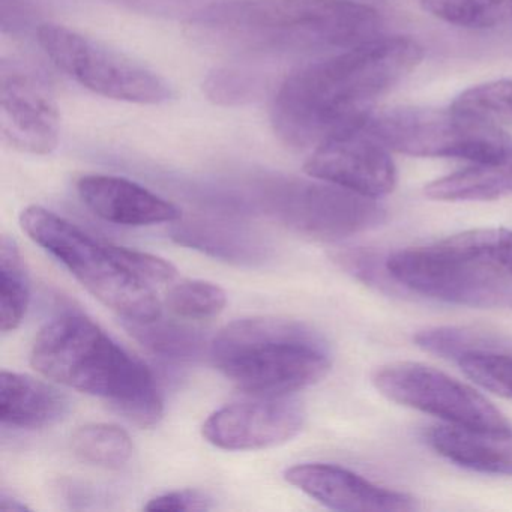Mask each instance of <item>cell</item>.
<instances>
[{
  "label": "cell",
  "instance_id": "6da1fadb",
  "mask_svg": "<svg viewBox=\"0 0 512 512\" xmlns=\"http://www.w3.org/2000/svg\"><path fill=\"white\" fill-rule=\"evenodd\" d=\"M424 58L418 41L379 37L293 71L272 100L275 133L287 145L316 148L332 134L359 127L377 98Z\"/></svg>",
  "mask_w": 512,
  "mask_h": 512
},
{
  "label": "cell",
  "instance_id": "7a4b0ae2",
  "mask_svg": "<svg viewBox=\"0 0 512 512\" xmlns=\"http://www.w3.org/2000/svg\"><path fill=\"white\" fill-rule=\"evenodd\" d=\"M31 364L53 382L103 398L140 427H152L163 416L148 367L82 314H62L47 323L32 344Z\"/></svg>",
  "mask_w": 512,
  "mask_h": 512
},
{
  "label": "cell",
  "instance_id": "3957f363",
  "mask_svg": "<svg viewBox=\"0 0 512 512\" xmlns=\"http://www.w3.org/2000/svg\"><path fill=\"white\" fill-rule=\"evenodd\" d=\"M215 367L245 394L280 398L320 382L331 370L325 338L283 317L227 325L209 346Z\"/></svg>",
  "mask_w": 512,
  "mask_h": 512
},
{
  "label": "cell",
  "instance_id": "277c9868",
  "mask_svg": "<svg viewBox=\"0 0 512 512\" xmlns=\"http://www.w3.org/2000/svg\"><path fill=\"white\" fill-rule=\"evenodd\" d=\"M212 28L307 49L349 50L380 37L377 10L353 0H230L200 16Z\"/></svg>",
  "mask_w": 512,
  "mask_h": 512
},
{
  "label": "cell",
  "instance_id": "5b68a950",
  "mask_svg": "<svg viewBox=\"0 0 512 512\" xmlns=\"http://www.w3.org/2000/svg\"><path fill=\"white\" fill-rule=\"evenodd\" d=\"M20 224L35 244L58 259L94 298L125 322H146L161 316L157 287L128 268L119 245L95 239L41 206L26 208Z\"/></svg>",
  "mask_w": 512,
  "mask_h": 512
},
{
  "label": "cell",
  "instance_id": "8992f818",
  "mask_svg": "<svg viewBox=\"0 0 512 512\" xmlns=\"http://www.w3.org/2000/svg\"><path fill=\"white\" fill-rule=\"evenodd\" d=\"M365 130L388 151L475 164L512 160V137L496 122L449 110L398 107L368 116Z\"/></svg>",
  "mask_w": 512,
  "mask_h": 512
},
{
  "label": "cell",
  "instance_id": "52a82bcc",
  "mask_svg": "<svg viewBox=\"0 0 512 512\" xmlns=\"http://www.w3.org/2000/svg\"><path fill=\"white\" fill-rule=\"evenodd\" d=\"M388 274L418 295L470 308L512 307V278L448 241L407 248L385 260Z\"/></svg>",
  "mask_w": 512,
  "mask_h": 512
},
{
  "label": "cell",
  "instance_id": "ba28073f",
  "mask_svg": "<svg viewBox=\"0 0 512 512\" xmlns=\"http://www.w3.org/2000/svg\"><path fill=\"white\" fill-rule=\"evenodd\" d=\"M37 41L58 70L92 94L143 106L172 98V89L163 77L67 26L41 25Z\"/></svg>",
  "mask_w": 512,
  "mask_h": 512
},
{
  "label": "cell",
  "instance_id": "9c48e42d",
  "mask_svg": "<svg viewBox=\"0 0 512 512\" xmlns=\"http://www.w3.org/2000/svg\"><path fill=\"white\" fill-rule=\"evenodd\" d=\"M263 203L269 214L293 232L322 241L376 229L386 218L376 199L329 182H284L271 187Z\"/></svg>",
  "mask_w": 512,
  "mask_h": 512
},
{
  "label": "cell",
  "instance_id": "30bf717a",
  "mask_svg": "<svg viewBox=\"0 0 512 512\" xmlns=\"http://www.w3.org/2000/svg\"><path fill=\"white\" fill-rule=\"evenodd\" d=\"M373 383L388 400L463 427L509 430L511 424L484 395L448 374L419 362H394L374 373Z\"/></svg>",
  "mask_w": 512,
  "mask_h": 512
},
{
  "label": "cell",
  "instance_id": "8fae6325",
  "mask_svg": "<svg viewBox=\"0 0 512 512\" xmlns=\"http://www.w3.org/2000/svg\"><path fill=\"white\" fill-rule=\"evenodd\" d=\"M364 124L332 134L319 143L305 161V173L371 199L391 193L397 185L394 161Z\"/></svg>",
  "mask_w": 512,
  "mask_h": 512
},
{
  "label": "cell",
  "instance_id": "7c38bea8",
  "mask_svg": "<svg viewBox=\"0 0 512 512\" xmlns=\"http://www.w3.org/2000/svg\"><path fill=\"white\" fill-rule=\"evenodd\" d=\"M0 133L23 154L50 155L61 139V113L46 83L31 71L2 64Z\"/></svg>",
  "mask_w": 512,
  "mask_h": 512
},
{
  "label": "cell",
  "instance_id": "4fadbf2b",
  "mask_svg": "<svg viewBox=\"0 0 512 512\" xmlns=\"http://www.w3.org/2000/svg\"><path fill=\"white\" fill-rule=\"evenodd\" d=\"M304 422V409L295 401L265 398L217 410L206 419L202 433L215 448L259 451L295 439Z\"/></svg>",
  "mask_w": 512,
  "mask_h": 512
},
{
  "label": "cell",
  "instance_id": "5bb4252c",
  "mask_svg": "<svg viewBox=\"0 0 512 512\" xmlns=\"http://www.w3.org/2000/svg\"><path fill=\"white\" fill-rule=\"evenodd\" d=\"M284 478L335 511L410 512L418 509L415 497L410 494L380 487L335 464H296L286 470Z\"/></svg>",
  "mask_w": 512,
  "mask_h": 512
},
{
  "label": "cell",
  "instance_id": "9a60e30c",
  "mask_svg": "<svg viewBox=\"0 0 512 512\" xmlns=\"http://www.w3.org/2000/svg\"><path fill=\"white\" fill-rule=\"evenodd\" d=\"M76 188L89 211L119 226H154L175 223L182 217L178 206L121 176L85 175Z\"/></svg>",
  "mask_w": 512,
  "mask_h": 512
},
{
  "label": "cell",
  "instance_id": "2e32d148",
  "mask_svg": "<svg viewBox=\"0 0 512 512\" xmlns=\"http://www.w3.org/2000/svg\"><path fill=\"white\" fill-rule=\"evenodd\" d=\"M428 443L437 454L464 469L490 475L512 476V428L463 427L436 425L427 434Z\"/></svg>",
  "mask_w": 512,
  "mask_h": 512
},
{
  "label": "cell",
  "instance_id": "e0dca14e",
  "mask_svg": "<svg viewBox=\"0 0 512 512\" xmlns=\"http://www.w3.org/2000/svg\"><path fill=\"white\" fill-rule=\"evenodd\" d=\"M70 409V401L58 389L26 374H0V419L10 427L37 430L55 425Z\"/></svg>",
  "mask_w": 512,
  "mask_h": 512
},
{
  "label": "cell",
  "instance_id": "ac0fdd59",
  "mask_svg": "<svg viewBox=\"0 0 512 512\" xmlns=\"http://www.w3.org/2000/svg\"><path fill=\"white\" fill-rule=\"evenodd\" d=\"M172 238L184 247L239 265L263 263L271 251L262 235L254 230L220 221L179 224L172 230Z\"/></svg>",
  "mask_w": 512,
  "mask_h": 512
},
{
  "label": "cell",
  "instance_id": "d6986e66",
  "mask_svg": "<svg viewBox=\"0 0 512 512\" xmlns=\"http://www.w3.org/2000/svg\"><path fill=\"white\" fill-rule=\"evenodd\" d=\"M425 196L440 202H485L512 196V160L475 164L430 182Z\"/></svg>",
  "mask_w": 512,
  "mask_h": 512
},
{
  "label": "cell",
  "instance_id": "ffe728a7",
  "mask_svg": "<svg viewBox=\"0 0 512 512\" xmlns=\"http://www.w3.org/2000/svg\"><path fill=\"white\" fill-rule=\"evenodd\" d=\"M130 334L143 347L170 361H191L199 358L206 346L200 329L173 320L157 319L146 322H125Z\"/></svg>",
  "mask_w": 512,
  "mask_h": 512
},
{
  "label": "cell",
  "instance_id": "44dd1931",
  "mask_svg": "<svg viewBox=\"0 0 512 512\" xmlns=\"http://www.w3.org/2000/svg\"><path fill=\"white\" fill-rule=\"evenodd\" d=\"M31 301L28 272L19 245L8 235L0 242V329L16 331L25 319Z\"/></svg>",
  "mask_w": 512,
  "mask_h": 512
},
{
  "label": "cell",
  "instance_id": "7402d4cb",
  "mask_svg": "<svg viewBox=\"0 0 512 512\" xmlns=\"http://www.w3.org/2000/svg\"><path fill=\"white\" fill-rule=\"evenodd\" d=\"M74 455L103 469H121L133 455L130 434L113 424H86L71 437Z\"/></svg>",
  "mask_w": 512,
  "mask_h": 512
},
{
  "label": "cell",
  "instance_id": "603a6c76",
  "mask_svg": "<svg viewBox=\"0 0 512 512\" xmlns=\"http://www.w3.org/2000/svg\"><path fill=\"white\" fill-rule=\"evenodd\" d=\"M415 343L421 349L446 359H460L472 352H502L512 344L500 335L469 328H431L418 332Z\"/></svg>",
  "mask_w": 512,
  "mask_h": 512
},
{
  "label": "cell",
  "instance_id": "cb8c5ba5",
  "mask_svg": "<svg viewBox=\"0 0 512 512\" xmlns=\"http://www.w3.org/2000/svg\"><path fill=\"white\" fill-rule=\"evenodd\" d=\"M422 7L458 28H494L512 17V0H422Z\"/></svg>",
  "mask_w": 512,
  "mask_h": 512
},
{
  "label": "cell",
  "instance_id": "d4e9b609",
  "mask_svg": "<svg viewBox=\"0 0 512 512\" xmlns=\"http://www.w3.org/2000/svg\"><path fill=\"white\" fill-rule=\"evenodd\" d=\"M166 302L170 311L181 319L206 320L224 310L227 295L209 281L184 280L170 287Z\"/></svg>",
  "mask_w": 512,
  "mask_h": 512
},
{
  "label": "cell",
  "instance_id": "484cf974",
  "mask_svg": "<svg viewBox=\"0 0 512 512\" xmlns=\"http://www.w3.org/2000/svg\"><path fill=\"white\" fill-rule=\"evenodd\" d=\"M457 362L476 385L512 400V347L502 352L467 353Z\"/></svg>",
  "mask_w": 512,
  "mask_h": 512
},
{
  "label": "cell",
  "instance_id": "4316f807",
  "mask_svg": "<svg viewBox=\"0 0 512 512\" xmlns=\"http://www.w3.org/2000/svg\"><path fill=\"white\" fill-rule=\"evenodd\" d=\"M454 109L490 122H512V80L473 86L452 104Z\"/></svg>",
  "mask_w": 512,
  "mask_h": 512
},
{
  "label": "cell",
  "instance_id": "83f0119b",
  "mask_svg": "<svg viewBox=\"0 0 512 512\" xmlns=\"http://www.w3.org/2000/svg\"><path fill=\"white\" fill-rule=\"evenodd\" d=\"M452 247L478 257L512 278V232L506 229H476L446 239Z\"/></svg>",
  "mask_w": 512,
  "mask_h": 512
},
{
  "label": "cell",
  "instance_id": "f1b7e54d",
  "mask_svg": "<svg viewBox=\"0 0 512 512\" xmlns=\"http://www.w3.org/2000/svg\"><path fill=\"white\" fill-rule=\"evenodd\" d=\"M212 508L211 499L196 490L170 491L160 494L146 503V511H208Z\"/></svg>",
  "mask_w": 512,
  "mask_h": 512
},
{
  "label": "cell",
  "instance_id": "f546056e",
  "mask_svg": "<svg viewBox=\"0 0 512 512\" xmlns=\"http://www.w3.org/2000/svg\"><path fill=\"white\" fill-rule=\"evenodd\" d=\"M0 508L5 509V511H26V509H29L26 503H23L17 497L10 496L5 491L0 496Z\"/></svg>",
  "mask_w": 512,
  "mask_h": 512
}]
</instances>
